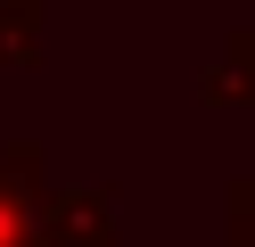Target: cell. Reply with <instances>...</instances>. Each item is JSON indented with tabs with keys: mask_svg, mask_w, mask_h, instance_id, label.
<instances>
[{
	"mask_svg": "<svg viewBox=\"0 0 255 247\" xmlns=\"http://www.w3.org/2000/svg\"><path fill=\"white\" fill-rule=\"evenodd\" d=\"M198 99L206 107H255V33H239V41L198 74Z\"/></svg>",
	"mask_w": 255,
	"mask_h": 247,
	"instance_id": "3957f363",
	"label": "cell"
},
{
	"mask_svg": "<svg viewBox=\"0 0 255 247\" xmlns=\"http://www.w3.org/2000/svg\"><path fill=\"white\" fill-rule=\"evenodd\" d=\"M50 239V190H41V148L0 157V247H41Z\"/></svg>",
	"mask_w": 255,
	"mask_h": 247,
	"instance_id": "6da1fadb",
	"label": "cell"
},
{
	"mask_svg": "<svg viewBox=\"0 0 255 247\" xmlns=\"http://www.w3.org/2000/svg\"><path fill=\"white\" fill-rule=\"evenodd\" d=\"M50 247H116V190L83 181V190L50 198Z\"/></svg>",
	"mask_w": 255,
	"mask_h": 247,
	"instance_id": "7a4b0ae2",
	"label": "cell"
},
{
	"mask_svg": "<svg viewBox=\"0 0 255 247\" xmlns=\"http://www.w3.org/2000/svg\"><path fill=\"white\" fill-rule=\"evenodd\" d=\"M0 66H41V0H0Z\"/></svg>",
	"mask_w": 255,
	"mask_h": 247,
	"instance_id": "277c9868",
	"label": "cell"
}]
</instances>
